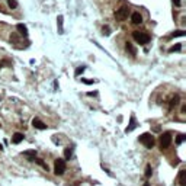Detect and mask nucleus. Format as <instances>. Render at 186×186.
<instances>
[{
	"label": "nucleus",
	"instance_id": "nucleus-1",
	"mask_svg": "<svg viewBox=\"0 0 186 186\" xmlns=\"http://www.w3.org/2000/svg\"><path fill=\"white\" fill-rule=\"evenodd\" d=\"M132 38L137 41L138 44H141V45H146L150 42V35L147 32H140V31H135V32L132 33Z\"/></svg>",
	"mask_w": 186,
	"mask_h": 186
},
{
	"label": "nucleus",
	"instance_id": "nucleus-2",
	"mask_svg": "<svg viewBox=\"0 0 186 186\" xmlns=\"http://www.w3.org/2000/svg\"><path fill=\"white\" fill-rule=\"evenodd\" d=\"M140 143L144 144L147 148H153L154 147V137L151 135V134L146 132V134H143V135L140 137Z\"/></svg>",
	"mask_w": 186,
	"mask_h": 186
},
{
	"label": "nucleus",
	"instance_id": "nucleus-3",
	"mask_svg": "<svg viewBox=\"0 0 186 186\" xmlns=\"http://www.w3.org/2000/svg\"><path fill=\"white\" fill-rule=\"evenodd\" d=\"M64 172H65V162L63 159H57L55 163H54V173L57 176H61V175H64Z\"/></svg>",
	"mask_w": 186,
	"mask_h": 186
},
{
	"label": "nucleus",
	"instance_id": "nucleus-4",
	"mask_svg": "<svg viewBox=\"0 0 186 186\" xmlns=\"http://www.w3.org/2000/svg\"><path fill=\"white\" fill-rule=\"evenodd\" d=\"M128 15H130V9H128V6H122V8H119L116 12H115V16H116L118 20H125V19L128 17Z\"/></svg>",
	"mask_w": 186,
	"mask_h": 186
},
{
	"label": "nucleus",
	"instance_id": "nucleus-5",
	"mask_svg": "<svg viewBox=\"0 0 186 186\" xmlns=\"http://www.w3.org/2000/svg\"><path fill=\"white\" fill-rule=\"evenodd\" d=\"M170 144H172V134L170 132L162 134V137H160V147H162V150L167 148Z\"/></svg>",
	"mask_w": 186,
	"mask_h": 186
},
{
	"label": "nucleus",
	"instance_id": "nucleus-6",
	"mask_svg": "<svg viewBox=\"0 0 186 186\" xmlns=\"http://www.w3.org/2000/svg\"><path fill=\"white\" fill-rule=\"evenodd\" d=\"M135 128H137V121H135V116H134V115H131L130 127H127V128H125V132H131V131H134Z\"/></svg>",
	"mask_w": 186,
	"mask_h": 186
},
{
	"label": "nucleus",
	"instance_id": "nucleus-7",
	"mask_svg": "<svg viewBox=\"0 0 186 186\" xmlns=\"http://www.w3.org/2000/svg\"><path fill=\"white\" fill-rule=\"evenodd\" d=\"M131 20H132V24L134 25H140L143 22V16L138 13V12H134L132 15H131Z\"/></svg>",
	"mask_w": 186,
	"mask_h": 186
},
{
	"label": "nucleus",
	"instance_id": "nucleus-8",
	"mask_svg": "<svg viewBox=\"0 0 186 186\" xmlns=\"http://www.w3.org/2000/svg\"><path fill=\"white\" fill-rule=\"evenodd\" d=\"M32 125L36 128V130H45V128H47V125L41 121V119H38V118H35V119L32 121Z\"/></svg>",
	"mask_w": 186,
	"mask_h": 186
},
{
	"label": "nucleus",
	"instance_id": "nucleus-9",
	"mask_svg": "<svg viewBox=\"0 0 186 186\" xmlns=\"http://www.w3.org/2000/svg\"><path fill=\"white\" fill-rule=\"evenodd\" d=\"M179 183L180 186H186V170H180L179 172Z\"/></svg>",
	"mask_w": 186,
	"mask_h": 186
},
{
	"label": "nucleus",
	"instance_id": "nucleus-10",
	"mask_svg": "<svg viewBox=\"0 0 186 186\" xmlns=\"http://www.w3.org/2000/svg\"><path fill=\"white\" fill-rule=\"evenodd\" d=\"M24 156L29 160V162H33L35 160V156H36V151L35 150H31V151H25L24 153Z\"/></svg>",
	"mask_w": 186,
	"mask_h": 186
},
{
	"label": "nucleus",
	"instance_id": "nucleus-11",
	"mask_svg": "<svg viewBox=\"0 0 186 186\" xmlns=\"http://www.w3.org/2000/svg\"><path fill=\"white\" fill-rule=\"evenodd\" d=\"M22 140H24V134H22V132H16V134L13 135V138H12V143H13V144H19Z\"/></svg>",
	"mask_w": 186,
	"mask_h": 186
},
{
	"label": "nucleus",
	"instance_id": "nucleus-12",
	"mask_svg": "<svg viewBox=\"0 0 186 186\" xmlns=\"http://www.w3.org/2000/svg\"><path fill=\"white\" fill-rule=\"evenodd\" d=\"M16 28H17V31H19V33H22L24 36H26V35H28V28H26L24 24H19Z\"/></svg>",
	"mask_w": 186,
	"mask_h": 186
},
{
	"label": "nucleus",
	"instance_id": "nucleus-13",
	"mask_svg": "<svg viewBox=\"0 0 186 186\" xmlns=\"http://www.w3.org/2000/svg\"><path fill=\"white\" fill-rule=\"evenodd\" d=\"M178 103H179V96H178V95H173V96L170 97V103H169V105H170V108H173V106H176V105H178Z\"/></svg>",
	"mask_w": 186,
	"mask_h": 186
},
{
	"label": "nucleus",
	"instance_id": "nucleus-14",
	"mask_svg": "<svg viewBox=\"0 0 186 186\" xmlns=\"http://www.w3.org/2000/svg\"><path fill=\"white\" fill-rule=\"evenodd\" d=\"M57 25H58V32L63 33V16L57 17Z\"/></svg>",
	"mask_w": 186,
	"mask_h": 186
},
{
	"label": "nucleus",
	"instance_id": "nucleus-15",
	"mask_svg": "<svg viewBox=\"0 0 186 186\" xmlns=\"http://www.w3.org/2000/svg\"><path fill=\"white\" fill-rule=\"evenodd\" d=\"M71 154H73V150H71L70 147H67V148L64 150V157L67 159V160H68V159L71 157Z\"/></svg>",
	"mask_w": 186,
	"mask_h": 186
},
{
	"label": "nucleus",
	"instance_id": "nucleus-16",
	"mask_svg": "<svg viewBox=\"0 0 186 186\" xmlns=\"http://www.w3.org/2000/svg\"><path fill=\"white\" fill-rule=\"evenodd\" d=\"M151 175H153V169H151V166L150 164H147V167H146V178H151Z\"/></svg>",
	"mask_w": 186,
	"mask_h": 186
},
{
	"label": "nucleus",
	"instance_id": "nucleus-17",
	"mask_svg": "<svg viewBox=\"0 0 186 186\" xmlns=\"http://www.w3.org/2000/svg\"><path fill=\"white\" fill-rule=\"evenodd\" d=\"M125 48H127V51H130L131 54L134 55L135 54V48L132 47V44H130V42H127V45H125Z\"/></svg>",
	"mask_w": 186,
	"mask_h": 186
},
{
	"label": "nucleus",
	"instance_id": "nucleus-18",
	"mask_svg": "<svg viewBox=\"0 0 186 186\" xmlns=\"http://www.w3.org/2000/svg\"><path fill=\"white\" fill-rule=\"evenodd\" d=\"M8 5H9V8H10V9H16L17 2H16V0H8Z\"/></svg>",
	"mask_w": 186,
	"mask_h": 186
},
{
	"label": "nucleus",
	"instance_id": "nucleus-19",
	"mask_svg": "<svg viewBox=\"0 0 186 186\" xmlns=\"http://www.w3.org/2000/svg\"><path fill=\"white\" fill-rule=\"evenodd\" d=\"M180 49H182V45L178 44V45H173V47L169 49V52H175V51H180Z\"/></svg>",
	"mask_w": 186,
	"mask_h": 186
},
{
	"label": "nucleus",
	"instance_id": "nucleus-20",
	"mask_svg": "<svg viewBox=\"0 0 186 186\" xmlns=\"http://www.w3.org/2000/svg\"><path fill=\"white\" fill-rule=\"evenodd\" d=\"M183 141H185V135H183V134L178 135V138H176V143H178V144H182Z\"/></svg>",
	"mask_w": 186,
	"mask_h": 186
},
{
	"label": "nucleus",
	"instance_id": "nucleus-21",
	"mask_svg": "<svg viewBox=\"0 0 186 186\" xmlns=\"http://www.w3.org/2000/svg\"><path fill=\"white\" fill-rule=\"evenodd\" d=\"M102 33L108 36V35H111V29H109L108 26H103V29H102Z\"/></svg>",
	"mask_w": 186,
	"mask_h": 186
},
{
	"label": "nucleus",
	"instance_id": "nucleus-22",
	"mask_svg": "<svg viewBox=\"0 0 186 186\" xmlns=\"http://www.w3.org/2000/svg\"><path fill=\"white\" fill-rule=\"evenodd\" d=\"M172 36H185V31H176V32H173Z\"/></svg>",
	"mask_w": 186,
	"mask_h": 186
},
{
	"label": "nucleus",
	"instance_id": "nucleus-23",
	"mask_svg": "<svg viewBox=\"0 0 186 186\" xmlns=\"http://www.w3.org/2000/svg\"><path fill=\"white\" fill-rule=\"evenodd\" d=\"M33 162H36V163H38V164H41V166H42V167H44V169H45V170H48V166H47L45 163L42 162V160H33Z\"/></svg>",
	"mask_w": 186,
	"mask_h": 186
},
{
	"label": "nucleus",
	"instance_id": "nucleus-24",
	"mask_svg": "<svg viewBox=\"0 0 186 186\" xmlns=\"http://www.w3.org/2000/svg\"><path fill=\"white\" fill-rule=\"evenodd\" d=\"M83 71H84V67H79V68L76 70V76H79V74L83 73Z\"/></svg>",
	"mask_w": 186,
	"mask_h": 186
},
{
	"label": "nucleus",
	"instance_id": "nucleus-25",
	"mask_svg": "<svg viewBox=\"0 0 186 186\" xmlns=\"http://www.w3.org/2000/svg\"><path fill=\"white\" fill-rule=\"evenodd\" d=\"M173 3H175L176 6H180V0H173Z\"/></svg>",
	"mask_w": 186,
	"mask_h": 186
},
{
	"label": "nucleus",
	"instance_id": "nucleus-26",
	"mask_svg": "<svg viewBox=\"0 0 186 186\" xmlns=\"http://www.w3.org/2000/svg\"><path fill=\"white\" fill-rule=\"evenodd\" d=\"M144 186H150V185H148V183H144Z\"/></svg>",
	"mask_w": 186,
	"mask_h": 186
}]
</instances>
